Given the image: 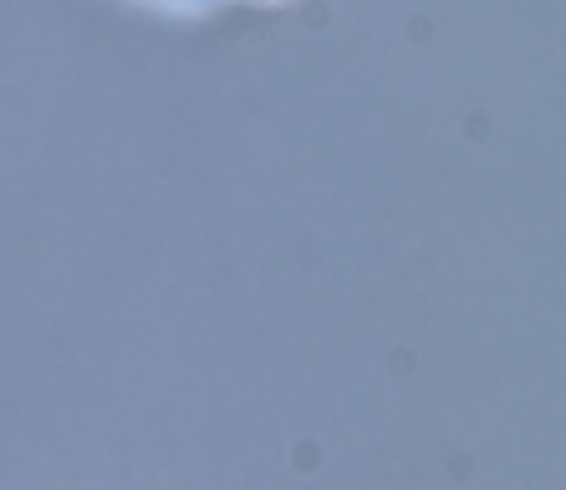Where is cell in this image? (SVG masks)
<instances>
[{
    "instance_id": "cell-1",
    "label": "cell",
    "mask_w": 566,
    "mask_h": 490,
    "mask_svg": "<svg viewBox=\"0 0 566 490\" xmlns=\"http://www.w3.org/2000/svg\"><path fill=\"white\" fill-rule=\"evenodd\" d=\"M230 6H261V11H281V6H296V0H230Z\"/></svg>"
}]
</instances>
